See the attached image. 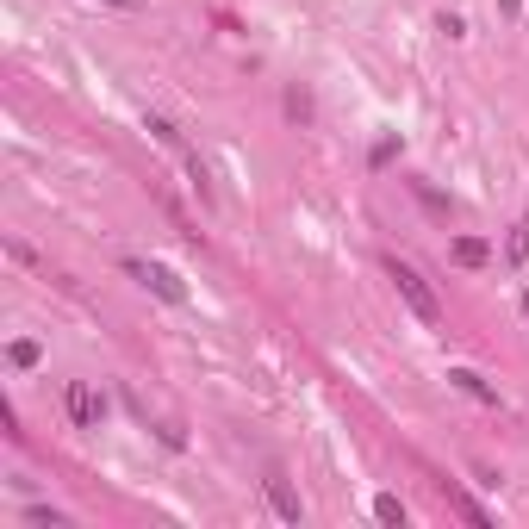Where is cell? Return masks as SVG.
<instances>
[{
  "label": "cell",
  "instance_id": "6da1fadb",
  "mask_svg": "<svg viewBox=\"0 0 529 529\" xmlns=\"http://www.w3.org/2000/svg\"><path fill=\"white\" fill-rule=\"evenodd\" d=\"M386 281L399 287V299L411 305V318H424V324H442V299L430 293V281L417 274L411 262H399V256H386Z\"/></svg>",
  "mask_w": 529,
  "mask_h": 529
},
{
  "label": "cell",
  "instance_id": "7a4b0ae2",
  "mask_svg": "<svg viewBox=\"0 0 529 529\" xmlns=\"http://www.w3.org/2000/svg\"><path fill=\"white\" fill-rule=\"evenodd\" d=\"M125 274L131 281H144L156 299H169V305H187V281L169 268V262H144V256H125Z\"/></svg>",
  "mask_w": 529,
  "mask_h": 529
},
{
  "label": "cell",
  "instance_id": "3957f363",
  "mask_svg": "<svg viewBox=\"0 0 529 529\" xmlns=\"http://www.w3.org/2000/svg\"><path fill=\"white\" fill-rule=\"evenodd\" d=\"M63 411L75 417L81 430H100V417H106V399L94 393L88 380H69V386H63Z\"/></svg>",
  "mask_w": 529,
  "mask_h": 529
},
{
  "label": "cell",
  "instance_id": "277c9868",
  "mask_svg": "<svg viewBox=\"0 0 529 529\" xmlns=\"http://www.w3.org/2000/svg\"><path fill=\"white\" fill-rule=\"evenodd\" d=\"M262 486H268V505L281 511L287 523H305V505H299V492L287 486V473H281V467H268V480H262Z\"/></svg>",
  "mask_w": 529,
  "mask_h": 529
},
{
  "label": "cell",
  "instance_id": "5b68a950",
  "mask_svg": "<svg viewBox=\"0 0 529 529\" xmlns=\"http://www.w3.org/2000/svg\"><path fill=\"white\" fill-rule=\"evenodd\" d=\"M449 386H461L467 399H480V405H498V386L486 374H473V368H449Z\"/></svg>",
  "mask_w": 529,
  "mask_h": 529
},
{
  "label": "cell",
  "instance_id": "8992f818",
  "mask_svg": "<svg viewBox=\"0 0 529 529\" xmlns=\"http://www.w3.org/2000/svg\"><path fill=\"white\" fill-rule=\"evenodd\" d=\"M449 256H455L461 268H486V262H492V243H486V237H455Z\"/></svg>",
  "mask_w": 529,
  "mask_h": 529
},
{
  "label": "cell",
  "instance_id": "52a82bcc",
  "mask_svg": "<svg viewBox=\"0 0 529 529\" xmlns=\"http://www.w3.org/2000/svg\"><path fill=\"white\" fill-rule=\"evenodd\" d=\"M505 262H511V268H523V262H529V218L505 237Z\"/></svg>",
  "mask_w": 529,
  "mask_h": 529
},
{
  "label": "cell",
  "instance_id": "ba28073f",
  "mask_svg": "<svg viewBox=\"0 0 529 529\" xmlns=\"http://www.w3.org/2000/svg\"><path fill=\"white\" fill-rule=\"evenodd\" d=\"M281 106H287V119H293V125H305V119H312V94H305L299 81L287 88V100H281Z\"/></svg>",
  "mask_w": 529,
  "mask_h": 529
},
{
  "label": "cell",
  "instance_id": "9c48e42d",
  "mask_svg": "<svg viewBox=\"0 0 529 529\" xmlns=\"http://www.w3.org/2000/svg\"><path fill=\"white\" fill-rule=\"evenodd\" d=\"M411 187H417V200H424V206H430L436 218H449V212H455V200H449V193H436L430 181H411Z\"/></svg>",
  "mask_w": 529,
  "mask_h": 529
},
{
  "label": "cell",
  "instance_id": "30bf717a",
  "mask_svg": "<svg viewBox=\"0 0 529 529\" xmlns=\"http://www.w3.org/2000/svg\"><path fill=\"white\" fill-rule=\"evenodd\" d=\"M393 156H399V131H380V137H374V150H368V162H374V169H386Z\"/></svg>",
  "mask_w": 529,
  "mask_h": 529
},
{
  "label": "cell",
  "instance_id": "8fae6325",
  "mask_svg": "<svg viewBox=\"0 0 529 529\" xmlns=\"http://www.w3.org/2000/svg\"><path fill=\"white\" fill-rule=\"evenodd\" d=\"M374 517H380V523H399V529H405V505H399V492H380V498H374Z\"/></svg>",
  "mask_w": 529,
  "mask_h": 529
},
{
  "label": "cell",
  "instance_id": "7c38bea8",
  "mask_svg": "<svg viewBox=\"0 0 529 529\" xmlns=\"http://www.w3.org/2000/svg\"><path fill=\"white\" fill-rule=\"evenodd\" d=\"M7 355H13V368H38V355H44V349H38L32 337H19V343H13Z\"/></svg>",
  "mask_w": 529,
  "mask_h": 529
},
{
  "label": "cell",
  "instance_id": "4fadbf2b",
  "mask_svg": "<svg viewBox=\"0 0 529 529\" xmlns=\"http://www.w3.org/2000/svg\"><path fill=\"white\" fill-rule=\"evenodd\" d=\"M144 125H150V137H156V144H169V150H181V131H175L169 119H156V113H150Z\"/></svg>",
  "mask_w": 529,
  "mask_h": 529
},
{
  "label": "cell",
  "instance_id": "5bb4252c",
  "mask_svg": "<svg viewBox=\"0 0 529 529\" xmlns=\"http://www.w3.org/2000/svg\"><path fill=\"white\" fill-rule=\"evenodd\" d=\"M436 32L442 38H467V19L461 13H436Z\"/></svg>",
  "mask_w": 529,
  "mask_h": 529
},
{
  "label": "cell",
  "instance_id": "9a60e30c",
  "mask_svg": "<svg viewBox=\"0 0 529 529\" xmlns=\"http://www.w3.org/2000/svg\"><path fill=\"white\" fill-rule=\"evenodd\" d=\"M25 523H50V529H63L69 517H63V511H50V505H32V511H25Z\"/></svg>",
  "mask_w": 529,
  "mask_h": 529
},
{
  "label": "cell",
  "instance_id": "2e32d148",
  "mask_svg": "<svg viewBox=\"0 0 529 529\" xmlns=\"http://www.w3.org/2000/svg\"><path fill=\"white\" fill-rule=\"evenodd\" d=\"M106 7H119V13H137V7H144V0H106Z\"/></svg>",
  "mask_w": 529,
  "mask_h": 529
},
{
  "label": "cell",
  "instance_id": "e0dca14e",
  "mask_svg": "<svg viewBox=\"0 0 529 529\" xmlns=\"http://www.w3.org/2000/svg\"><path fill=\"white\" fill-rule=\"evenodd\" d=\"M523 318H529V293H523Z\"/></svg>",
  "mask_w": 529,
  "mask_h": 529
}]
</instances>
